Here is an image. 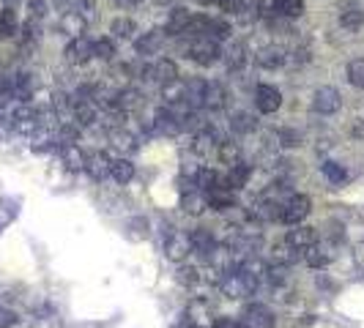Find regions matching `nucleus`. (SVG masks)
I'll return each mask as SVG.
<instances>
[{
	"label": "nucleus",
	"instance_id": "obj_28",
	"mask_svg": "<svg viewBox=\"0 0 364 328\" xmlns=\"http://www.w3.org/2000/svg\"><path fill=\"white\" fill-rule=\"evenodd\" d=\"M217 156H220V162H222V164L233 167V164H239V162H242V148H239L233 140H222V142L217 145Z\"/></svg>",
	"mask_w": 364,
	"mask_h": 328
},
{
	"label": "nucleus",
	"instance_id": "obj_42",
	"mask_svg": "<svg viewBox=\"0 0 364 328\" xmlns=\"http://www.w3.org/2000/svg\"><path fill=\"white\" fill-rule=\"evenodd\" d=\"M321 170H323V175H326V181H329V184H343V181L348 178L345 167H343V164H337V162H326Z\"/></svg>",
	"mask_w": 364,
	"mask_h": 328
},
{
	"label": "nucleus",
	"instance_id": "obj_48",
	"mask_svg": "<svg viewBox=\"0 0 364 328\" xmlns=\"http://www.w3.org/2000/svg\"><path fill=\"white\" fill-rule=\"evenodd\" d=\"M211 328H242V323H239V320H233V318H217Z\"/></svg>",
	"mask_w": 364,
	"mask_h": 328
},
{
	"label": "nucleus",
	"instance_id": "obj_11",
	"mask_svg": "<svg viewBox=\"0 0 364 328\" xmlns=\"http://www.w3.org/2000/svg\"><path fill=\"white\" fill-rule=\"evenodd\" d=\"M164 30H148V33H142L137 41H134V50H137V55L140 58H151V55H159L162 52V47H164Z\"/></svg>",
	"mask_w": 364,
	"mask_h": 328
},
{
	"label": "nucleus",
	"instance_id": "obj_31",
	"mask_svg": "<svg viewBox=\"0 0 364 328\" xmlns=\"http://www.w3.org/2000/svg\"><path fill=\"white\" fill-rule=\"evenodd\" d=\"M19 33V19L14 8H3L0 11V36L3 39H14Z\"/></svg>",
	"mask_w": 364,
	"mask_h": 328
},
{
	"label": "nucleus",
	"instance_id": "obj_19",
	"mask_svg": "<svg viewBox=\"0 0 364 328\" xmlns=\"http://www.w3.org/2000/svg\"><path fill=\"white\" fill-rule=\"evenodd\" d=\"M110 167H113V159H110L105 151H94V153L88 156V164H85V170L91 173L94 181H105V178H110Z\"/></svg>",
	"mask_w": 364,
	"mask_h": 328
},
{
	"label": "nucleus",
	"instance_id": "obj_12",
	"mask_svg": "<svg viewBox=\"0 0 364 328\" xmlns=\"http://www.w3.org/2000/svg\"><path fill=\"white\" fill-rule=\"evenodd\" d=\"M206 203H208L211 211H231V208H236V195H233V189L228 186V178H225L222 186H217V189H211V192L206 195Z\"/></svg>",
	"mask_w": 364,
	"mask_h": 328
},
{
	"label": "nucleus",
	"instance_id": "obj_41",
	"mask_svg": "<svg viewBox=\"0 0 364 328\" xmlns=\"http://www.w3.org/2000/svg\"><path fill=\"white\" fill-rule=\"evenodd\" d=\"M348 83H351L354 88L364 91V58H354V61L348 63Z\"/></svg>",
	"mask_w": 364,
	"mask_h": 328
},
{
	"label": "nucleus",
	"instance_id": "obj_9",
	"mask_svg": "<svg viewBox=\"0 0 364 328\" xmlns=\"http://www.w3.org/2000/svg\"><path fill=\"white\" fill-rule=\"evenodd\" d=\"M285 61H288V50L279 47V44H268V47H263V50L255 52V63L260 69H268V72L285 66Z\"/></svg>",
	"mask_w": 364,
	"mask_h": 328
},
{
	"label": "nucleus",
	"instance_id": "obj_39",
	"mask_svg": "<svg viewBox=\"0 0 364 328\" xmlns=\"http://www.w3.org/2000/svg\"><path fill=\"white\" fill-rule=\"evenodd\" d=\"M110 137H113L116 148H121V151H126V153H134V151H137V140H134L129 131H123V129H113V131H110Z\"/></svg>",
	"mask_w": 364,
	"mask_h": 328
},
{
	"label": "nucleus",
	"instance_id": "obj_18",
	"mask_svg": "<svg viewBox=\"0 0 364 328\" xmlns=\"http://www.w3.org/2000/svg\"><path fill=\"white\" fill-rule=\"evenodd\" d=\"M148 77H151V80H156L159 85L175 83V80H178V66H175V61L162 58V61H156L153 66H148Z\"/></svg>",
	"mask_w": 364,
	"mask_h": 328
},
{
	"label": "nucleus",
	"instance_id": "obj_1",
	"mask_svg": "<svg viewBox=\"0 0 364 328\" xmlns=\"http://www.w3.org/2000/svg\"><path fill=\"white\" fill-rule=\"evenodd\" d=\"M186 58L195 61L197 66L208 69V66H214V63L222 58V47H220V41H214V39H208V36H197V39H189V44H186Z\"/></svg>",
	"mask_w": 364,
	"mask_h": 328
},
{
	"label": "nucleus",
	"instance_id": "obj_40",
	"mask_svg": "<svg viewBox=\"0 0 364 328\" xmlns=\"http://www.w3.org/2000/svg\"><path fill=\"white\" fill-rule=\"evenodd\" d=\"M274 8L282 17H301L304 14V0H274Z\"/></svg>",
	"mask_w": 364,
	"mask_h": 328
},
{
	"label": "nucleus",
	"instance_id": "obj_46",
	"mask_svg": "<svg viewBox=\"0 0 364 328\" xmlns=\"http://www.w3.org/2000/svg\"><path fill=\"white\" fill-rule=\"evenodd\" d=\"M11 99H14V96H11V85H8L6 77H0V107H6Z\"/></svg>",
	"mask_w": 364,
	"mask_h": 328
},
{
	"label": "nucleus",
	"instance_id": "obj_21",
	"mask_svg": "<svg viewBox=\"0 0 364 328\" xmlns=\"http://www.w3.org/2000/svg\"><path fill=\"white\" fill-rule=\"evenodd\" d=\"M85 25H88V19L80 17L77 11H63V14H61V22H58V28H61L66 36H72V39L85 36Z\"/></svg>",
	"mask_w": 364,
	"mask_h": 328
},
{
	"label": "nucleus",
	"instance_id": "obj_29",
	"mask_svg": "<svg viewBox=\"0 0 364 328\" xmlns=\"http://www.w3.org/2000/svg\"><path fill=\"white\" fill-rule=\"evenodd\" d=\"M110 178H116L118 184H129L131 178H134V164H131V159H113V167H110Z\"/></svg>",
	"mask_w": 364,
	"mask_h": 328
},
{
	"label": "nucleus",
	"instance_id": "obj_25",
	"mask_svg": "<svg viewBox=\"0 0 364 328\" xmlns=\"http://www.w3.org/2000/svg\"><path fill=\"white\" fill-rule=\"evenodd\" d=\"M301 257H304V263H307V265H312V268H326V265L332 263L329 249H326V246H321V243H312L310 249H304V252H301Z\"/></svg>",
	"mask_w": 364,
	"mask_h": 328
},
{
	"label": "nucleus",
	"instance_id": "obj_3",
	"mask_svg": "<svg viewBox=\"0 0 364 328\" xmlns=\"http://www.w3.org/2000/svg\"><path fill=\"white\" fill-rule=\"evenodd\" d=\"M340 107H343V96H340L337 88L321 85L312 94V112H318V115H334V112H340Z\"/></svg>",
	"mask_w": 364,
	"mask_h": 328
},
{
	"label": "nucleus",
	"instance_id": "obj_37",
	"mask_svg": "<svg viewBox=\"0 0 364 328\" xmlns=\"http://www.w3.org/2000/svg\"><path fill=\"white\" fill-rule=\"evenodd\" d=\"M175 279H178L181 287H195V285L200 282V271H197L195 265H181V268L175 271Z\"/></svg>",
	"mask_w": 364,
	"mask_h": 328
},
{
	"label": "nucleus",
	"instance_id": "obj_15",
	"mask_svg": "<svg viewBox=\"0 0 364 328\" xmlns=\"http://www.w3.org/2000/svg\"><path fill=\"white\" fill-rule=\"evenodd\" d=\"M181 208H184L189 217H203V211L208 208L206 195H203L197 186H195V189H192V186H189V189L184 186V189H181Z\"/></svg>",
	"mask_w": 364,
	"mask_h": 328
},
{
	"label": "nucleus",
	"instance_id": "obj_7",
	"mask_svg": "<svg viewBox=\"0 0 364 328\" xmlns=\"http://www.w3.org/2000/svg\"><path fill=\"white\" fill-rule=\"evenodd\" d=\"M189 252H192L189 232L173 230V232L167 235V241H164V254H167V260H173V263H184V260L189 257Z\"/></svg>",
	"mask_w": 364,
	"mask_h": 328
},
{
	"label": "nucleus",
	"instance_id": "obj_22",
	"mask_svg": "<svg viewBox=\"0 0 364 328\" xmlns=\"http://www.w3.org/2000/svg\"><path fill=\"white\" fill-rule=\"evenodd\" d=\"M217 134L211 131V129H200L197 134H195V140H192V151L197 153V156H211L214 151H217Z\"/></svg>",
	"mask_w": 364,
	"mask_h": 328
},
{
	"label": "nucleus",
	"instance_id": "obj_34",
	"mask_svg": "<svg viewBox=\"0 0 364 328\" xmlns=\"http://www.w3.org/2000/svg\"><path fill=\"white\" fill-rule=\"evenodd\" d=\"M225 99H228V91L220 83H208V88H206V107L222 109L225 107Z\"/></svg>",
	"mask_w": 364,
	"mask_h": 328
},
{
	"label": "nucleus",
	"instance_id": "obj_20",
	"mask_svg": "<svg viewBox=\"0 0 364 328\" xmlns=\"http://www.w3.org/2000/svg\"><path fill=\"white\" fill-rule=\"evenodd\" d=\"M189 241H192V252L195 254H200L203 260H211V254L217 249V241H214V235L208 230H192Z\"/></svg>",
	"mask_w": 364,
	"mask_h": 328
},
{
	"label": "nucleus",
	"instance_id": "obj_36",
	"mask_svg": "<svg viewBox=\"0 0 364 328\" xmlns=\"http://www.w3.org/2000/svg\"><path fill=\"white\" fill-rule=\"evenodd\" d=\"M231 25L228 22H222V19H211L208 17V28H206V36L208 39H214V41H222V39H231Z\"/></svg>",
	"mask_w": 364,
	"mask_h": 328
},
{
	"label": "nucleus",
	"instance_id": "obj_14",
	"mask_svg": "<svg viewBox=\"0 0 364 328\" xmlns=\"http://www.w3.org/2000/svg\"><path fill=\"white\" fill-rule=\"evenodd\" d=\"M61 162H63L72 173H80V170H85V164H88V153H85L77 142H63V145H61Z\"/></svg>",
	"mask_w": 364,
	"mask_h": 328
},
{
	"label": "nucleus",
	"instance_id": "obj_26",
	"mask_svg": "<svg viewBox=\"0 0 364 328\" xmlns=\"http://www.w3.org/2000/svg\"><path fill=\"white\" fill-rule=\"evenodd\" d=\"M222 55H225V63H228L231 72H242L244 66H246V61H249L246 58V47H244L242 41H233Z\"/></svg>",
	"mask_w": 364,
	"mask_h": 328
},
{
	"label": "nucleus",
	"instance_id": "obj_6",
	"mask_svg": "<svg viewBox=\"0 0 364 328\" xmlns=\"http://www.w3.org/2000/svg\"><path fill=\"white\" fill-rule=\"evenodd\" d=\"M220 290H222V296H228V298H244V296H249L255 287H252V282H249L244 274H239V271L233 268V271L222 274Z\"/></svg>",
	"mask_w": 364,
	"mask_h": 328
},
{
	"label": "nucleus",
	"instance_id": "obj_5",
	"mask_svg": "<svg viewBox=\"0 0 364 328\" xmlns=\"http://www.w3.org/2000/svg\"><path fill=\"white\" fill-rule=\"evenodd\" d=\"M242 328H274L277 326V318L274 312L266 307V304H249L242 315Z\"/></svg>",
	"mask_w": 364,
	"mask_h": 328
},
{
	"label": "nucleus",
	"instance_id": "obj_49",
	"mask_svg": "<svg viewBox=\"0 0 364 328\" xmlns=\"http://www.w3.org/2000/svg\"><path fill=\"white\" fill-rule=\"evenodd\" d=\"M116 3H118V6H137L140 0H116Z\"/></svg>",
	"mask_w": 364,
	"mask_h": 328
},
{
	"label": "nucleus",
	"instance_id": "obj_52",
	"mask_svg": "<svg viewBox=\"0 0 364 328\" xmlns=\"http://www.w3.org/2000/svg\"><path fill=\"white\" fill-rule=\"evenodd\" d=\"M189 328H192V326H189Z\"/></svg>",
	"mask_w": 364,
	"mask_h": 328
},
{
	"label": "nucleus",
	"instance_id": "obj_43",
	"mask_svg": "<svg viewBox=\"0 0 364 328\" xmlns=\"http://www.w3.org/2000/svg\"><path fill=\"white\" fill-rule=\"evenodd\" d=\"M47 17V0H28V19L41 22Z\"/></svg>",
	"mask_w": 364,
	"mask_h": 328
},
{
	"label": "nucleus",
	"instance_id": "obj_10",
	"mask_svg": "<svg viewBox=\"0 0 364 328\" xmlns=\"http://www.w3.org/2000/svg\"><path fill=\"white\" fill-rule=\"evenodd\" d=\"M285 243H288L290 249H296V252H304V249H310L312 243H318V232H315V227L293 224V230L285 235Z\"/></svg>",
	"mask_w": 364,
	"mask_h": 328
},
{
	"label": "nucleus",
	"instance_id": "obj_24",
	"mask_svg": "<svg viewBox=\"0 0 364 328\" xmlns=\"http://www.w3.org/2000/svg\"><path fill=\"white\" fill-rule=\"evenodd\" d=\"M222 184H225V178H222L220 173L208 170V167H203V170L195 173V186H197L203 195H208L211 189H217V186H222Z\"/></svg>",
	"mask_w": 364,
	"mask_h": 328
},
{
	"label": "nucleus",
	"instance_id": "obj_13",
	"mask_svg": "<svg viewBox=\"0 0 364 328\" xmlns=\"http://www.w3.org/2000/svg\"><path fill=\"white\" fill-rule=\"evenodd\" d=\"M145 105V96L137 91V88H123L116 94V99H113V105L110 107L121 109L123 115H131V112H140Z\"/></svg>",
	"mask_w": 364,
	"mask_h": 328
},
{
	"label": "nucleus",
	"instance_id": "obj_30",
	"mask_svg": "<svg viewBox=\"0 0 364 328\" xmlns=\"http://www.w3.org/2000/svg\"><path fill=\"white\" fill-rule=\"evenodd\" d=\"M162 99H164V107H178V105H184V83L175 80V83L162 85Z\"/></svg>",
	"mask_w": 364,
	"mask_h": 328
},
{
	"label": "nucleus",
	"instance_id": "obj_51",
	"mask_svg": "<svg viewBox=\"0 0 364 328\" xmlns=\"http://www.w3.org/2000/svg\"><path fill=\"white\" fill-rule=\"evenodd\" d=\"M203 6H217V0H200Z\"/></svg>",
	"mask_w": 364,
	"mask_h": 328
},
{
	"label": "nucleus",
	"instance_id": "obj_50",
	"mask_svg": "<svg viewBox=\"0 0 364 328\" xmlns=\"http://www.w3.org/2000/svg\"><path fill=\"white\" fill-rule=\"evenodd\" d=\"M3 3H6V8H14V6L19 3V0H3Z\"/></svg>",
	"mask_w": 364,
	"mask_h": 328
},
{
	"label": "nucleus",
	"instance_id": "obj_45",
	"mask_svg": "<svg viewBox=\"0 0 364 328\" xmlns=\"http://www.w3.org/2000/svg\"><path fill=\"white\" fill-rule=\"evenodd\" d=\"M244 3H246V0H217V6L225 8V11H231V14H239L244 8Z\"/></svg>",
	"mask_w": 364,
	"mask_h": 328
},
{
	"label": "nucleus",
	"instance_id": "obj_44",
	"mask_svg": "<svg viewBox=\"0 0 364 328\" xmlns=\"http://www.w3.org/2000/svg\"><path fill=\"white\" fill-rule=\"evenodd\" d=\"M279 142L285 145V148H296V145H301V134L299 131H293V129H279Z\"/></svg>",
	"mask_w": 364,
	"mask_h": 328
},
{
	"label": "nucleus",
	"instance_id": "obj_8",
	"mask_svg": "<svg viewBox=\"0 0 364 328\" xmlns=\"http://www.w3.org/2000/svg\"><path fill=\"white\" fill-rule=\"evenodd\" d=\"M255 107L257 112H263V115H271V112H277V109L282 107V94H279V88L277 85H257L255 88Z\"/></svg>",
	"mask_w": 364,
	"mask_h": 328
},
{
	"label": "nucleus",
	"instance_id": "obj_38",
	"mask_svg": "<svg viewBox=\"0 0 364 328\" xmlns=\"http://www.w3.org/2000/svg\"><path fill=\"white\" fill-rule=\"evenodd\" d=\"M231 129H233L236 134H249V131H255V118H252L249 112H236V115L231 118Z\"/></svg>",
	"mask_w": 364,
	"mask_h": 328
},
{
	"label": "nucleus",
	"instance_id": "obj_33",
	"mask_svg": "<svg viewBox=\"0 0 364 328\" xmlns=\"http://www.w3.org/2000/svg\"><path fill=\"white\" fill-rule=\"evenodd\" d=\"M116 52H118V50H116V39L105 36V39H96V41H94V58L110 63V61L116 58Z\"/></svg>",
	"mask_w": 364,
	"mask_h": 328
},
{
	"label": "nucleus",
	"instance_id": "obj_32",
	"mask_svg": "<svg viewBox=\"0 0 364 328\" xmlns=\"http://www.w3.org/2000/svg\"><path fill=\"white\" fill-rule=\"evenodd\" d=\"M340 25L345 28V30H359L364 25V11L359 6H348V8H343V14H340Z\"/></svg>",
	"mask_w": 364,
	"mask_h": 328
},
{
	"label": "nucleus",
	"instance_id": "obj_27",
	"mask_svg": "<svg viewBox=\"0 0 364 328\" xmlns=\"http://www.w3.org/2000/svg\"><path fill=\"white\" fill-rule=\"evenodd\" d=\"M249 175H252V167H249L246 162L233 164L231 173H228V186H231L233 192H239V189H244V186L249 184Z\"/></svg>",
	"mask_w": 364,
	"mask_h": 328
},
{
	"label": "nucleus",
	"instance_id": "obj_23",
	"mask_svg": "<svg viewBox=\"0 0 364 328\" xmlns=\"http://www.w3.org/2000/svg\"><path fill=\"white\" fill-rule=\"evenodd\" d=\"M186 315H189V326L192 328H208L211 326V309H208V304H206V301H195V304H189Z\"/></svg>",
	"mask_w": 364,
	"mask_h": 328
},
{
	"label": "nucleus",
	"instance_id": "obj_16",
	"mask_svg": "<svg viewBox=\"0 0 364 328\" xmlns=\"http://www.w3.org/2000/svg\"><path fill=\"white\" fill-rule=\"evenodd\" d=\"M206 88H208V83L206 80H189V83H184V107L189 109H200L206 107Z\"/></svg>",
	"mask_w": 364,
	"mask_h": 328
},
{
	"label": "nucleus",
	"instance_id": "obj_2",
	"mask_svg": "<svg viewBox=\"0 0 364 328\" xmlns=\"http://www.w3.org/2000/svg\"><path fill=\"white\" fill-rule=\"evenodd\" d=\"M312 211V203L307 195H290L282 206H279V221L285 224H301L304 219L310 217Z\"/></svg>",
	"mask_w": 364,
	"mask_h": 328
},
{
	"label": "nucleus",
	"instance_id": "obj_35",
	"mask_svg": "<svg viewBox=\"0 0 364 328\" xmlns=\"http://www.w3.org/2000/svg\"><path fill=\"white\" fill-rule=\"evenodd\" d=\"M134 30H137V25H134L131 17H118V19H113V25H110V33H113L110 39H131Z\"/></svg>",
	"mask_w": 364,
	"mask_h": 328
},
{
	"label": "nucleus",
	"instance_id": "obj_17",
	"mask_svg": "<svg viewBox=\"0 0 364 328\" xmlns=\"http://www.w3.org/2000/svg\"><path fill=\"white\" fill-rule=\"evenodd\" d=\"M192 11L189 8H173L170 11V17H167V22H164V36H184L186 33V28H189V22H192Z\"/></svg>",
	"mask_w": 364,
	"mask_h": 328
},
{
	"label": "nucleus",
	"instance_id": "obj_47",
	"mask_svg": "<svg viewBox=\"0 0 364 328\" xmlns=\"http://www.w3.org/2000/svg\"><path fill=\"white\" fill-rule=\"evenodd\" d=\"M17 326V315L8 312V309H0V328H11Z\"/></svg>",
	"mask_w": 364,
	"mask_h": 328
},
{
	"label": "nucleus",
	"instance_id": "obj_4",
	"mask_svg": "<svg viewBox=\"0 0 364 328\" xmlns=\"http://www.w3.org/2000/svg\"><path fill=\"white\" fill-rule=\"evenodd\" d=\"M63 58H66L69 66H85V63L94 58V41H91L88 36L72 39V41L66 44V50H63Z\"/></svg>",
	"mask_w": 364,
	"mask_h": 328
}]
</instances>
